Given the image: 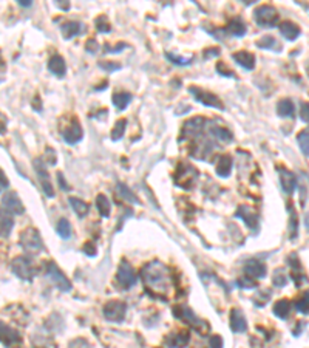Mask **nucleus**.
Segmentation results:
<instances>
[{
	"instance_id": "60",
	"label": "nucleus",
	"mask_w": 309,
	"mask_h": 348,
	"mask_svg": "<svg viewBox=\"0 0 309 348\" xmlns=\"http://www.w3.org/2000/svg\"><path fill=\"white\" fill-rule=\"evenodd\" d=\"M298 325H297V328L294 330V336H298L304 328H306V322H297Z\"/></svg>"
},
{
	"instance_id": "34",
	"label": "nucleus",
	"mask_w": 309,
	"mask_h": 348,
	"mask_svg": "<svg viewBox=\"0 0 309 348\" xmlns=\"http://www.w3.org/2000/svg\"><path fill=\"white\" fill-rule=\"evenodd\" d=\"M96 207L99 210V213L102 217H110V212H111V204L108 201V198L102 194H99L96 197Z\"/></svg>"
},
{
	"instance_id": "58",
	"label": "nucleus",
	"mask_w": 309,
	"mask_h": 348,
	"mask_svg": "<svg viewBox=\"0 0 309 348\" xmlns=\"http://www.w3.org/2000/svg\"><path fill=\"white\" fill-rule=\"evenodd\" d=\"M58 181H59V184H61V189H62V191H68V189H70L68 184H67L65 180H64V175H62V173H58Z\"/></svg>"
},
{
	"instance_id": "11",
	"label": "nucleus",
	"mask_w": 309,
	"mask_h": 348,
	"mask_svg": "<svg viewBox=\"0 0 309 348\" xmlns=\"http://www.w3.org/2000/svg\"><path fill=\"white\" fill-rule=\"evenodd\" d=\"M196 178H198V172H196V169L190 164H180L178 167V172L175 175V181L176 184H180L181 187H184V189H192V186L195 184Z\"/></svg>"
},
{
	"instance_id": "37",
	"label": "nucleus",
	"mask_w": 309,
	"mask_h": 348,
	"mask_svg": "<svg viewBox=\"0 0 309 348\" xmlns=\"http://www.w3.org/2000/svg\"><path fill=\"white\" fill-rule=\"evenodd\" d=\"M295 310L301 314H309V291H304L303 296L295 300Z\"/></svg>"
},
{
	"instance_id": "44",
	"label": "nucleus",
	"mask_w": 309,
	"mask_h": 348,
	"mask_svg": "<svg viewBox=\"0 0 309 348\" xmlns=\"http://www.w3.org/2000/svg\"><path fill=\"white\" fill-rule=\"evenodd\" d=\"M216 73H219L224 77H235V73L231 68H228L224 62H218L216 64Z\"/></svg>"
},
{
	"instance_id": "26",
	"label": "nucleus",
	"mask_w": 309,
	"mask_h": 348,
	"mask_svg": "<svg viewBox=\"0 0 309 348\" xmlns=\"http://www.w3.org/2000/svg\"><path fill=\"white\" fill-rule=\"evenodd\" d=\"M48 70H50L53 74L58 76V77H64L65 73H67V65H65L64 58L59 56V55L53 56V58L50 59V62H48Z\"/></svg>"
},
{
	"instance_id": "7",
	"label": "nucleus",
	"mask_w": 309,
	"mask_h": 348,
	"mask_svg": "<svg viewBox=\"0 0 309 348\" xmlns=\"http://www.w3.org/2000/svg\"><path fill=\"white\" fill-rule=\"evenodd\" d=\"M206 119L201 116H196L189 119L187 122H184L183 125V132H181V140H195L198 138L200 135H203L204 127H206Z\"/></svg>"
},
{
	"instance_id": "39",
	"label": "nucleus",
	"mask_w": 309,
	"mask_h": 348,
	"mask_svg": "<svg viewBox=\"0 0 309 348\" xmlns=\"http://www.w3.org/2000/svg\"><path fill=\"white\" fill-rule=\"evenodd\" d=\"M56 231H58V234L64 238V240H68L71 237V225L67 219H61L58 226H56Z\"/></svg>"
},
{
	"instance_id": "49",
	"label": "nucleus",
	"mask_w": 309,
	"mask_h": 348,
	"mask_svg": "<svg viewBox=\"0 0 309 348\" xmlns=\"http://www.w3.org/2000/svg\"><path fill=\"white\" fill-rule=\"evenodd\" d=\"M300 118L306 124H309V102H303L300 107Z\"/></svg>"
},
{
	"instance_id": "17",
	"label": "nucleus",
	"mask_w": 309,
	"mask_h": 348,
	"mask_svg": "<svg viewBox=\"0 0 309 348\" xmlns=\"http://www.w3.org/2000/svg\"><path fill=\"white\" fill-rule=\"evenodd\" d=\"M20 334L17 330L11 328L10 325L0 322V342L7 346H14L17 343H20Z\"/></svg>"
},
{
	"instance_id": "41",
	"label": "nucleus",
	"mask_w": 309,
	"mask_h": 348,
	"mask_svg": "<svg viewBox=\"0 0 309 348\" xmlns=\"http://www.w3.org/2000/svg\"><path fill=\"white\" fill-rule=\"evenodd\" d=\"M95 25H96V30H98L99 33H110V31H111V25H110V22H108V19H107L105 16L96 17Z\"/></svg>"
},
{
	"instance_id": "24",
	"label": "nucleus",
	"mask_w": 309,
	"mask_h": 348,
	"mask_svg": "<svg viewBox=\"0 0 309 348\" xmlns=\"http://www.w3.org/2000/svg\"><path fill=\"white\" fill-rule=\"evenodd\" d=\"M232 58L244 70H254L255 68V56L252 55L250 51H238V53H235Z\"/></svg>"
},
{
	"instance_id": "47",
	"label": "nucleus",
	"mask_w": 309,
	"mask_h": 348,
	"mask_svg": "<svg viewBox=\"0 0 309 348\" xmlns=\"http://www.w3.org/2000/svg\"><path fill=\"white\" fill-rule=\"evenodd\" d=\"M167 58L170 59L175 65H189V64L192 62V59H193V58H187V59H184V58H176L175 55H172V53H168Z\"/></svg>"
},
{
	"instance_id": "15",
	"label": "nucleus",
	"mask_w": 309,
	"mask_h": 348,
	"mask_svg": "<svg viewBox=\"0 0 309 348\" xmlns=\"http://www.w3.org/2000/svg\"><path fill=\"white\" fill-rule=\"evenodd\" d=\"M235 215L238 217V219H241L243 220V223L249 228V229H257L258 228V215H257V212L252 209V207H249V206H240L238 209H237V213Z\"/></svg>"
},
{
	"instance_id": "57",
	"label": "nucleus",
	"mask_w": 309,
	"mask_h": 348,
	"mask_svg": "<svg viewBox=\"0 0 309 348\" xmlns=\"http://www.w3.org/2000/svg\"><path fill=\"white\" fill-rule=\"evenodd\" d=\"M7 124H8V118L4 113H0V133H4L7 130Z\"/></svg>"
},
{
	"instance_id": "13",
	"label": "nucleus",
	"mask_w": 309,
	"mask_h": 348,
	"mask_svg": "<svg viewBox=\"0 0 309 348\" xmlns=\"http://www.w3.org/2000/svg\"><path fill=\"white\" fill-rule=\"evenodd\" d=\"M2 207L13 215H22L25 212V206L20 201V197L16 192H7L2 198Z\"/></svg>"
},
{
	"instance_id": "27",
	"label": "nucleus",
	"mask_w": 309,
	"mask_h": 348,
	"mask_svg": "<svg viewBox=\"0 0 309 348\" xmlns=\"http://www.w3.org/2000/svg\"><path fill=\"white\" fill-rule=\"evenodd\" d=\"M246 31H247L246 23L240 17H234L229 22V25H228V33L232 34V36H235V37H243L246 34Z\"/></svg>"
},
{
	"instance_id": "2",
	"label": "nucleus",
	"mask_w": 309,
	"mask_h": 348,
	"mask_svg": "<svg viewBox=\"0 0 309 348\" xmlns=\"http://www.w3.org/2000/svg\"><path fill=\"white\" fill-rule=\"evenodd\" d=\"M20 246L30 254H39L43 249V243H42L39 231L34 228H26L20 234Z\"/></svg>"
},
{
	"instance_id": "42",
	"label": "nucleus",
	"mask_w": 309,
	"mask_h": 348,
	"mask_svg": "<svg viewBox=\"0 0 309 348\" xmlns=\"http://www.w3.org/2000/svg\"><path fill=\"white\" fill-rule=\"evenodd\" d=\"M269 297H271V289H268V291L266 289H260L258 294L254 297V303L257 307H263V305H266L269 302Z\"/></svg>"
},
{
	"instance_id": "45",
	"label": "nucleus",
	"mask_w": 309,
	"mask_h": 348,
	"mask_svg": "<svg viewBox=\"0 0 309 348\" xmlns=\"http://www.w3.org/2000/svg\"><path fill=\"white\" fill-rule=\"evenodd\" d=\"M68 348H92V345H90V342L87 339L77 337V339H74V340L70 342Z\"/></svg>"
},
{
	"instance_id": "14",
	"label": "nucleus",
	"mask_w": 309,
	"mask_h": 348,
	"mask_svg": "<svg viewBox=\"0 0 309 348\" xmlns=\"http://www.w3.org/2000/svg\"><path fill=\"white\" fill-rule=\"evenodd\" d=\"M268 273V268L263 262L260 260H255V258H252V260H247L246 265H244V276L250 277V279H263Z\"/></svg>"
},
{
	"instance_id": "59",
	"label": "nucleus",
	"mask_w": 309,
	"mask_h": 348,
	"mask_svg": "<svg viewBox=\"0 0 309 348\" xmlns=\"http://www.w3.org/2000/svg\"><path fill=\"white\" fill-rule=\"evenodd\" d=\"M56 5H58L61 10H64V11H68V10H70V4L65 2V0H59V2H56Z\"/></svg>"
},
{
	"instance_id": "30",
	"label": "nucleus",
	"mask_w": 309,
	"mask_h": 348,
	"mask_svg": "<svg viewBox=\"0 0 309 348\" xmlns=\"http://www.w3.org/2000/svg\"><path fill=\"white\" fill-rule=\"evenodd\" d=\"M291 308H292L291 302L288 299H282L274 305V314L278 319H288L291 314Z\"/></svg>"
},
{
	"instance_id": "29",
	"label": "nucleus",
	"mask_w": 309,
	"mask_h": 348,
	"mask_svg": "<svg viewBox=\"0 0 309 348\" xmlns=\"http://www.w3.org/2000/svg\"><path fill=\"white\" fill-rule=\"evenodd\" d=\"M209 133L215 140H218L221 143H231L232 141V133L228 128L221 127V125H210L209 127Z\"/></svg>"
},
{
	"instance_id": "62",
	"label": "nucleus",
	"mask_w": 309,
	"mask_h": 348,
	"mask_svg": "<svg viewBox=\"0 0 309 348\" xmlns=\"http://www.w3.org/2000/svg\"><path fill=\"white\" fill-rule=\"evenodd\" d=\"M304 223H306V231L309 232V213H306V219H304Z\"/></svg>"
},
{
	"instance_id": "46",
	"label": "nucleus",
	"mask_w": 309,
	"mask_h": 348,
	"mask_svg": "<svg viewBox=\"0 0 309 348\" xmlns=\"http://www.w3.org/2000/svg\"><path fill=\"white\" fill-rule=\"evenodd\" d=\"M238 285H240V288H244V289H250V288H255V286H257V285H255V280L250 279V277H247V276H243V277L238 280Z\"/></svg>"
},
{
	"instance_id": "6",
	"label": "nucleus",
	"mask_w": 309,
	"mask_h": 348,
	"mask_svg": "<svg viewBox=\"0 0 309 348\" xmlns=\"http://www.w3.org/2000/svg\"><path fill=\"white\" fill-rule=\"evenodd\" d=\"M173 316H175L176 319L183 320L184 324L193 327L195 330H198V331H201V333H203L204 330H207L206 322L200 320L198 317H196V316L193 314V311H192L190 308H187V307H183V305L175 307V308H173Z\"/></svg>"
},
{
	"instance_id": "53",
	"label": "nucleus",
	"mask_w": 309,
	"mask_h": 348,
	"mask_svg": "<svg viewBox=\"0 0 309 348\" xmlns=\"http://www.w3.org/2000/svg\"><path fill=\"white\" fill-rule=\"evenodd\" d=\"M45 153H47V155H45V158H43V161H48V164H56V155H54V150H53L51 147H48Z\"/></svg>"
},
{
	"instance_id": "4",
	"label": "nucleus",
	"mask_w": 309,
	"mask_h": 348,
	"mask_svg": "<svg viewBox=\"0 0 309 348\" xmlns=\"http://www.w3.org/2000/svg\"><path fill=\"white\" fill-rule=\"evenodd\" d=\"M11 270L19 279H22L25 282H31L34 279V274H36L30 258H26V257L14 258L13 263H11Z\"/></svg>"
},
{
	"instance_id": "20",
	"label": "nucleus",
	"mask_w": 309,
	"mask_h": 348,
	"mask_svg": "<svg viewBox=\"0 0 309 348\" xmlns=\"http://www.w3.org/2000/svg\"><path fill=\"white\" fill-rule=\"evenodd\" d=\"M190 342V336L186 331H178L165 337L167 348H186Z\"/></svg>"
},
{
	"instance_id": "54",
	"label": "nucleus",
	"mask_w": 309,
	"mask_h": 348,
	"mask_svg": "<svg viewBox=\"0 0 309 348\" xmlns=\"http://www.w3.org/2000/svg\"><path fill=\"white\" fill-rule=\"evenodd\" d=\"M83 252H85L89 257H95L96 255V246L92 242H89V243L83 245Z\"/></svg>"
},
{
	"instance_id": "48",
	"label": "nucleus",
	"mask_w": 309,
	"mask_h": 348,
	"mask_svg": "<svg viewBox=\"0 0 309 348\" xmlns=\"http://www.w3.org/2000/svg\"><path fill=\"white\" fill-rule=\"evenodd\" d=\"M99 65V68H102V70H105V71H116V70H119L121 68V65L118 64V62H99L98 64Z\"/></svg>"
},
{
	"instance_id": "63",
	"label": "nucleus",
	"mask_w": 309,
	"mask_h": 348,
	"mask_svg": "<svg viewBox=\"0 0 309 348\" xmlns=\"http://www.w3.org/2000/svg\"><path fill=\"white\" fill-rule=\"evenodd\" d=\"M0 67H4V59H2V51H0Z\"/></svg>"
},
{
	"instance_id": "51",
	"label": "nucleus",
	"mask_w": 309,
	"mask_h": 348,
	"mask_svg": "<svg viewBox=\"0 0 309 348\" xmlns=\"http://www.w3.org/2000/svg\"><path fill=\"white\" fill-rule=\"evenodd\" d=\"M127 47H128V45L124 44V42H121V44L116 45V47H110L108 44H105L104 50H105V53H121V50H124V48H127Z\"/></svg>"
},
{
	"instance_id": "19",
	"label": "nucleus",
	"mask_w": 309,
	"mask_h": 348,
	"mask_svg": "<svg viewBox=\"0 0 309 348\" xmlns=\"http://www.w3.org/2000/svg\"><path fill=\"white\" fill-rule=\"evenodd\" d=\"M14 228V217L5 209H0V238H8Z\"/></svg>"
},
{
	"instance_id": "56",
	"label": "nucleus",
	"mask_w": 309,
	"mask_h": 348,
	"mask_svg": "<svg viewBox=\"0 0 309 348\" xmlns=\"http://www.w3.org/2000/svg\"><path fill=\"white\" fill-rule=\"evenodd\" d=\"M8 187V178L5 177V173L2 172V169H0V191H4Z\"/></svg>"
},
{
	"instance_id": "35",
	"label": "nucleus",
	"mask_w": 309,
	"mask_h": 348,
	"mask_svg": "<svg viewBox=\"0 0 309 348\" xmlns=\"http://www.w3.org/2000/svg\"><path fill=\"white\" fill-rule=\"evenodd\" d=\"M118 189H116V192H118V195L119 197H122L125 201H128V203H133V204H138L139 201H138V198H136V195L128 189V187L125 186V184H122V183H119L118 186Z\"/></svg>"
},
{
	"instance_id": "55",
	"label": "nucleus",
	"mask_w": 309,
	"mask_h": 348,
	"mask_svg": "<svg viewBox=\"0 0 309 348\" xmlns=\"http://www.w3.org/2000/svg\"><path fill=\"white\" fill-rule=\"evenodd\" d=\"M215 56H219V50L218 48H209L204 51V59H210V58H215Z\"/></svg>"
},
{
	"instance_id": "25",
	"label": "nucleus",
	"mask_w": 309,
	"mask_h": 348,
	"mask_svg": "<svg viewBox=\"0 0 309 348\" xmlns=\"http://www.w3.org/2000/svg\"><path fill=\"white\" fill-rule=\"evenodd\" d=\"M216 175L221 178H228L232 172V158L229 155H221L216 161Z\"/></svg>"
},
{
	"instance_id": "50",
	"label": "nucleus",
	"mask_w": 309,
	"mask_h": 348,
	"mask_svg": "<svg viewBox=\"0 0 309 348\" xmlns=\"http://www.w3.org/2000/svg\"><path fill=\"white\" fill-rule=\"evenodd\" d=\"M85 50L90 53V55H96V53L99 51V44L95 39H89L85 44Z\"/></svg>"
},
{
	"instance_id": "5",
	"label": "nucleus",
	"mask_w": 309,
	"mask_h": 348,
	"mask_svg": "<svg viewBox=\"0 0 309 348\" xmlns=\"http://www.w3.org/2000/svg\"><path fill=\"white\" fill-rule=\"evenodd\" d=\"M45 273H47V276L51 279V282L58 286L61 291H64V292H68V291H71V283H70V280L65 277V274L61 271V268L56 265L54 262H48L47 263V266H45Z\"/></svg>"
},
{
	"instance_id": "8",
	"label": "nucleus",
	"mask_w": 309,
	"mask_h": 348,
	"mask_svg": "<svg viewBox=\"0 0 309 348\" xmlns=\"http://www.w3.org/2000/svg\"><path fill=\"white\" fill-rule=\"evenodd\" d=\"M189 93L195 98V101H198L200 104H204L207 107H213V109H218V110H223L224 105L223 102L219 101V98L207 90H203L200 87H189Z\"/></svg>"
},
{
	"instance_id": "28",
	"label": "nucleus",
	"mask_w": 309,
	"mask_h": 348,
	"mask_svg": "<svg viewBox=\"0 0 309 348\" xmlns=\"http://www.w3.org/2000/svg\"><path fill=\"white\" fill-rule=\"evenodd\" d=\"M277 113L282 118H294L295 107L291 99H282L277 104Z\"/></svg>"
},
{
	"instance_id": "16",
	"label": "nucleus",
	"mask_w": 309,
	"mask_h": 348,
	"mask_svg": "<svg viewBox=\"0 0 309 348\" xmlns=\"http://www.w3.org/2000/svg\"><path fill=\"white\" fill-rule=\"evenodd\" d=\"M277 170H278V177H280V184H282V187H283V192L292 195L295 192V187H297L295 175L285 167H278Z\"/></svg>"
},
{
	"instance_id": "22",
	"label": "nucleus",
	"mask_w": 309,
	"mask_h": 348,
	"mask_svg": "<svg viewBox=\"0 0 309 348\" xmlns=\"http://www.w3.org/2000/svg\"><path fill=\"white\" fill-rule=\"evenodd\" d=\"M231 328L234 333H244L247 330V320L244 314L237 308L231 311Z\"/></svg>"
},
{
	"instance_id": "10",
	"label": "nucleus",
	"mask_w": 309,
	"mask_h": 348,
	"mask_svg": "<svg viewBox=\"0 0 309 348\" xmlns=\"http://www.w3.org/2000/svg\"><path fill=\"white\" fill-rule=\"evenodd\" d=\"M127 313V307L124 302L119 300H110L104 305L102 314L110 322H122Z\"/></svg>"
},
{
	"instance_id": "40",
	"label": "nucleus",
	"mask_w": 309,
	"mask_h": 348,
	"mask_svg": "<svg viewBox=\"0 0 309 348\" xmlns=\"http://www.w3.org/2000/svg\"><path fill=\"white\" fill-rule=\"evenodd\" d=\"M125 128H127V121L125 119H119L115 124L113 130H111V140H113V141H119L124 137Z\"/></svg>"
},
{
	"instance_id": "1",
	"label": "nucleus",
	"mask_w": 309,
	"mask_h": 348,
	"mask_svg": "<svg viewBox=\"0 0 309 348\" xmlns=\"http://www.w3.org/2000/svg\"><path fill=\"white\" fill-rule=\"evenodd\" d=\"M143 282L146 289L153 297H167L168 289L172 286L170 274H168L167 266L161 262H150L141 271Z\"/></svg>"
},
{
	"instance_id": "38",
	"label": "nucleus",
	"mask_w": 309,
	"mask_h": 348,
	"mask_svg": "<svg viewBox=\"0 0 309 348\" xmlns=\"http://www.w3.org/2000/svg\"><path fill=\"white\" fill-rule=\"evenodd\" d=\"M297 141H298V146H300V149H301L303 155L309 156V127H307V128H304L303 132H300V133H298Z\"/></svg>"
},
{
	"instance_id": "32",
	"label": "nucleus",
	"mask_w": 309,
	"mask_h": 348,
	"mask_svg": "<svg viewBox=\"0 0 309 348\" xmlns=\"http://www.w3.org/2000/svg\"><path fill=\"white\" fill-rule=\"evenodd\" d=\"M130 102H131V95L127 93V92H118V93L113 95V105L121 112L127 109V105Z\"/></svg>"
},
{
	"instance_id": "31",
	"label": "nucleus",
	"mask_w": 309,
	"mask_h": 348,
	"mask_svg": "<svg viewBox=\"0 0 309 348\" xmlns=\"http://www.w3.org/2000/svg\"><path fill=\"white\" fill-rule=\"evenodd\" d=\"M288 209H289V238L295 240L298 235V217L292 203L288 204Z\"/></svg>"
},
{
	"instance_id": "18",
	"label": "nucleus",
	"mask_w": 309,
	"mask_h": 348,
	"mask_svg": "<svg viewBox=\"0 0 309 348\" xmlns=\"http://www.w3.org/2000/svg\"><path fill=\"white\" fill-rule=\"evenodd\" d=\"M62 135H64L65 143H68V144H77V143L82 140L83 132H82L80 124H79L77 121H73V122L62 132Z\"/></svg>"
},
{
	"instance_id": "33",
	"label": "nucleus",
	"mask_w": 309,
	"mask_h": 348,
	"mask_svg": "<svg viewBox=\"0 0 309 348\" xmlns=\"http://www.w3.org/2000/svg\"><path fill=\"white\" fill-rule=\"evenodd\" d=\"M70 204H71V207L74 209V212H76L77 217H85L87 213H89V210H90V207H89V204H87L85 201H82V200H79V198H74V197L70 198Z\"/></svg>"
},
{
	"instance_id": "12",
	"label": "nucleus",
	"mask_w": 309,
	"mask_h": 348,
	"mask_svg": "<svg viewBox=\"0 0 309 348\" xmlns=\"http://www.w3.org/2000/svg\"><path fill=\"white\" fill-rule=\"evenodd\" d=\"M45 161H42L40 158L34 159V170L37 173V178L42 184V189L45 192L47 197H54V189H53V184H51V180H50V175L47 172V167L43 164Z\"/></svg>"
},
{
	"instance_id": "9",
	"label": "nucleus",
	"mask_w": 309,
	"mask_h": 348,
	"mask_svg": "<svg viewBox=\"0 0 309 348\" xmlns=\"http://www.w3.org/2000/svg\"><path fill=\"white\" fill-rule=\"evenodd\" d=\"M138 280V276L135 273V270L131 268V265L125 260L121 262L119 268H118V274H116V282L122 289H130L131 286H135Z\"/></svg>"
},
{
	"instance_id": "52",
	"label": "nucleus",
	"mask_w": 309,
	"mask_h": 348,
	"mask_svg": "<svg viewBox=\"0 0 309 348\" xmlns=\"http://www.w3.org/2000/svg\"><path fill=\"white\" fill-rule=\"evenodd\" d=\"M209 346L210 348H223V339H221V336H212L210 339H209Z\"/></svg>"
},
{
	"instance_id": "43",
	"label": "nucleus",
	"mask_w": 309,
	"mask_h": 348,
	"mask_svg": "<svg viewBox=\"0 0 309 348\" xmlns=\"http://www.w3.org/2000/svg\"><path fill=\"white\" fill-rule=\"evenodd\" d=\"M272 283H274L275 286H278V288H283V286L288 283V277H286V274L283 273V270H277V271L274 273Z\"/></svg>"
},
{
	"instance_id": "21",
	"label": "nucleus",
	"mask_w": 309,
	"mask_h": 348,
	"mask_svg": "<svg viewBox=\"0 0 309 348\" xmlns=\"http://www.w3.org/2000/svg\"><path fill=\"white\" fill-rule=\"evenodd\" d=\"M278 30H280V34H282L286 40H295L298 36H300V26L297 25V23H294V22H291V20H285V22H282L280 23V26H278Z\"/></svg>"
},
{
	"instance_id": "23",
	"label": "nucleus",
	"mask_w": 309,
	"mask_h": 348,
	"mask_svg": "<svg viewBox=\"0 0 309 348\" xmlns=\"http://www.w3.org/2000/svg\"><path fill=\"white\" fill-rule=\"evenodd\" d=\"M61 31H62V36L68 40L74 36H79L82 33H85V26H83V23H79V22H67L61 26Z\"/></svg>"
},
{
	"instance_id": "3",
	"label": "nucleus",
	"mask_w": 309,
	"mask_h": 348,
	"mask_svg": "<svg viewBox=\"0 0 309 348\" xmlns=\"http://www.w3.org/2000/svg\"><path fill=\"white\" fill-rule=\"evenodd\" d=\"M278 11L272 5H261L254 11V19L261 28H274L278 23Z\"/></svg>"
},
{
	"instance_id": "61",
	"label": "nucleus",
	"mask_w": 309,
	"mask_h": 348,
	"mask_svg": "<svg viewBox=\"0 0 309 348\" xmlns=\"http://www.w3.org/2000/svg\"><path fill=\"white\" fill-rule=\"evenodd\" d=\"M19 5L20 7H31L33 2H30V0H19Z\"/></svg>"
},
{
	"instance_id": "36",
	"label": "nucleus",
	"mask_w": 309,
	"mask_h": 348,
	"mask_svg": "<svg viewBox=\"0 0 309 348\" xmlns=\"http://www.w3.org/2000/svg\"><path fill=\"white\" fill-rule=\"evenodd\" d=\"M255 45L258 48H264V50H282V45H280L272 36H264V37L258 39Z\"/></svg>"
}]
</instances>
